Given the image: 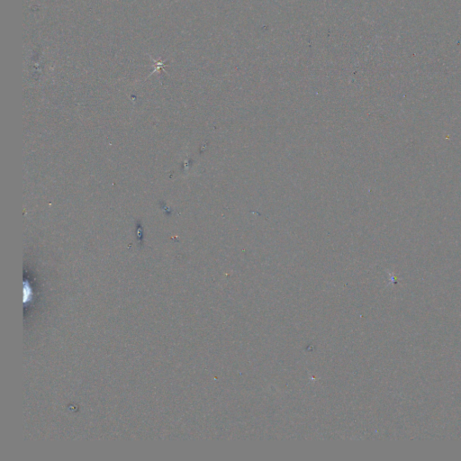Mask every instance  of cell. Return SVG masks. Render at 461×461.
<instances>
[]
</instances>
